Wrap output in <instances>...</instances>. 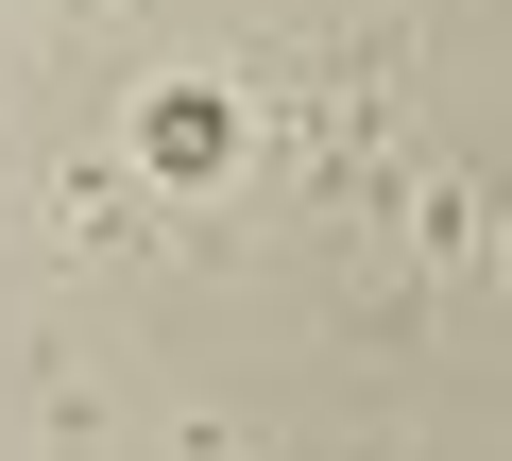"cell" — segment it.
<instances>
[{"mask_svg": "<svg viewBox=\"0 0 512 461\" xmlns=\"http://www.w3.org/2000/svg\"><path fill=\"white\" fill-rule=\"evenodd\" d=\"M137 120H154V171H222V137H239V120H222L205 86H154Z\"/></svg>", "mask_w": 512, "mask_h": 461, "instance_id": "cell-1", "label": "cell"}]
</instances>
